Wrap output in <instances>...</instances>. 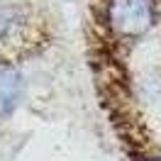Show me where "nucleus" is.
Returning <instances> with one entry per match:
<instances>
[{
	"mask_svg": "<svg viewBox=\"0 0 161 161\" xmlns=\"http://www.w3.org/2000/svg\"><path fill=\"white\" fill-rule=\"evenodd\" d=\"M108 20L117 34L137 37L154 25V10L149 0H112L108 8Z\"/></svg>",
	"mask_w": 161,
	"mask_h": 161,
	"instance_id": "obj_1",
	"label": "nucleus"
},
{
	"mask_svg": "<svg viewBox=\"0 0 161 161\" xmlns=\"http://www.w3.org/2000/svg\"><path fill=\"white\" fill-rule=\"evenodd\" d=\"M22 91H25V83L20 73L10 66H0V117H8L17 110Z\"/></svg>",
	"mask_w": 161,
	"mask_h": 161,
	"instance_id": "obj_2",
	"label": "nucleus"
}]
</instances>
